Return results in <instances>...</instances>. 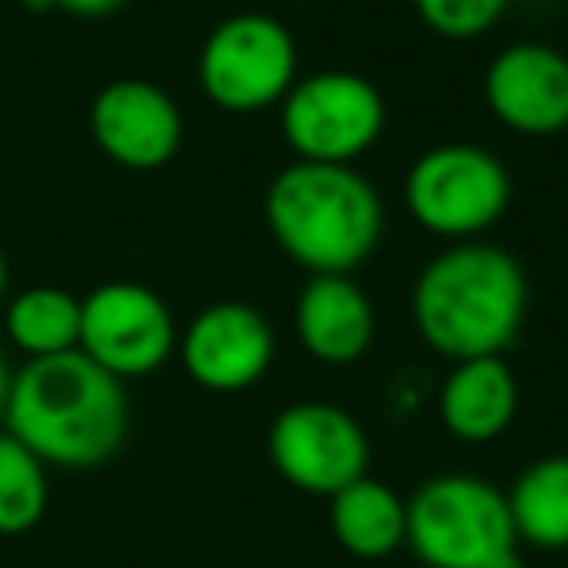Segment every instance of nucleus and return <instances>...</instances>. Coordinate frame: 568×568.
<instances>
[{"label":"nucleus","instance_id":"nucleus-1","mask_svg":"<svg viewBox=\"0 0 568 568\" xmlns=\"http://www.w3.org/2000/svg\"><path fill=\"white\" fill-rule=\"evenodd\" d=\"M48 467L87 471L121 452L129 436L125 382L82 351L28 358L12 374L4 425Z\"/></svg>","mask_w":568,"mask_h":568},{"label":"nucleus","instance_id":"nucleus-2","mask_svg":"<svg viewBox=\"0 0 568 568\" xmlns=\"http://www.w3.org/2000/svg\"><path fill=\"white\" fill-rule=\"evenodd\" d=\"M526 308L529 281L521 261L483 237L452 242L413 284L417 335L452 363L506 355L526 324Z\"/></svg>","mask_w":568,"mask_h":568},{"label":"nucleus","instance_id":"nucleus-3","mask_svg":"<svg viewBox=\"0 0 568 568\" xmlns=\"http://www.w3.org/2000/svg\"><path fill=\"white\" fill-rule=\"evenodd\" d=\"M265 222L284 257L308 273H355L378 250L386 211L355 164L293 160L268 183Z\"/></svg>","mask_w":568,"mask_h":568},{"label":"nucleus","instance_id":"nucleus-4","mask_svg":"<svg viewBox=\"0 0 568 568\" xmlns=\"http://www.w3.org/2000/svg\"><path fill=\"white\" fill-rule=\"evenodd\" d=\"M405 545L425 568H490L518 552L506 495L479 475H436L405 498Z\"/></svg>","mask_w":568,"mask_h":568},{"label":"nucleus","instance_id":"nucleus-5","mask_svg":"<svg viewBox=\"0 0 568 568\" xmlns=\"http://www.w3.org/2000/svg\"><path fill=\"white\" fill-rule=\"evenodd\" d=\"M402 191L420 230L444 242H475L498 226L510 206L514 183L490 149L456 141L420 152Z\"/></svg>","mask_w":568,"mask_h":568},{"label":"nucleus","instance_id":"nucleus-6","mask_svg":"<svg viewBox=\"0 0 568 568\" xmlns=\"http://www.w3.org/2000/svg\"><path fill=\"white\" fill-rule=\"evenodd\" d=\"M195 74L211 105L226 113H261L281 105L301 79V51L276 17L237 12L203 40Z\"/></svg>","mask_w":568,"mask_h":568},{"label":"nucleus","instance_id":"nucleus-7","mask_svg":"<svg viewBox=\"0 0 568 568\" xmlns=\"http://www.w3.org/2000/svg\"><path fill=\"white\" fill-rule=\"evenodd\" d=\"M281 136L296 160L355 164L386 133V98L355 71H320L284 94Z\"/></svg>","mask_w":568,"mask_h":568},{"label":"nucleus","instance_id":"nucleus-8","mask_svg":"<svg viewBox=\"0 0 568 568\" xmlns=\"http://www.w3.org/2000/svg\"><path fill=\"white\" fill-rule=\"evenodd\" d=\"M180 347V327L168 301L136 281H105L82 296L79 351L113 378L156 374Z\"/></svg>","mask_w":568,"mask_h":568},{"label":"nucleus","instance_id":"nucleus-9","mask_svg":"<svg viewBox=\"0 0 568 568\" xmlns=\"http://www.w3.org/2000/svg\"><path fill=\"white\" fill-rule=\"evenodd\" d=\"M268 459L288 487L332 498L371 467L366 428L343 405L296 402L268 428Z\"/></svg>","mask_w":568,"mask_h":568},{"label":"nucleus","instance_id":"nucleus-10","mask_svg":"<svg viewBox=\"0 0 568 568\" xmlns=\"http://www.w3.org/2000/svg\"><path fill=\"white\" fill-rule=\"evenodd\" d=\"M180 355L187 378L211 394H242L268 374L276 355L273 324L253 304L219 301L206 304L180 335Z\"/></svg>","mask_w":568,"mask_h":568},{"label":"nucleus","instance_id":"nucleus-11","mask_svg":"<svg viewBox=\"0 0 568 568\" xmlns=\"http://www.w3.org/2000/svg\"><path fill=\"white\" fill-rule=\"evenodd\" d=\"M90 136L98 152L125 172H156L183 144V113L164 87L118 79L90 102Z\"/></svg>","mask_w":568,"mask_h":568},{"label":"nucleus","instance_id":"nucleus-12","mask_svg":"<svg viewBox=\"0 0 568 568\" xmlns=\"http://www.w3.org/2000/svg\"><path fill=\"white\" fill-rule=\"evenodd\" d=\"M483 98L498 125L518 136L568 129V55L549 43H510L487 63Z\"/></svg>","mask_w":568,"mask_h":568},{"label":"nucleus","instance_id":"nucleus-13","mask_svg":"<svg viewBox=\"0 0 568 568\" xmlns=\"http://www.w3.org/2000/svg\"><path fill=\"white\" fill-rule=\"evenodd\" d=\"M296 335L316 363H358L374 343L371 296L351 273H312L296 296Z\"/></svg>","mask_w":568,"mask_h":568},{"label":"nucleus","instance_id":"nucleus-14","mask_svg":"<svg viewBox=\"0 0 568 568\" xmlns=\"http://www.w3.org/2000/svg\"><path fill=\"white\" fill-rule=\"evenodd\" d=\"M440 425L464 444H490L518 417V378L506 355L459 358L436 394Z\"/></svg>","mask_w":568,"mask_h":568},{"label":"nucleus","instance_id":"nucleus-15","mask_svg":"<svg viewBox=\"0 0 568 568\" xmlns=\"http://www.w3.org/2000/svg\"><path fill=\"white\" fill-rule=\"evenodd\" d=\"M327 521H332L335 541L351 557L382 560L405 545L409 510H405V498L394 487L363 475V479L335 490L332 503H327Z\"/></svg>","mask_w":568,"mask_h":568},{"label":"nucleus","instance_id":"nucleus-16","mask_svg":"<svg viewBox=\"0 0 568 568\" xmlns=\"http://www.w3.org/2000/svg\"><path fill=\"white\" fill-rule=\"evenodd\" d=\"M4 339L24 358H51L79 351L82 335V296L67 293L59 284H32L0 308Z\"/></svg>","mask_w":568,"mask_h":568},{"label":"nucleus","instance_id":"nucleus-17","mask_svg":"<svg viewBox=\"0 0 568 568\" xmlns=\"http://www.w3.org/2000/svg\"><path fill=\"white\" fill-rule=\"evenodd\" d=\"M518 541L534 549H568V456H541L521 467L506 495Z\"/></svg>","mask_w":568,"mask_h":568},{"label":"nucleus","instance_id":"nucleus-18","mask_svg":"<svg viewBox=\"0 0 568 568\" xmlns=\"http://www.w3.org/2000/svg\"><path fill=\"white\" fill-rule=\"evenodd\" d=\"M48 464L0 428V537H24L48 514Z\"/></svg>","mask_w":568,"mask_h":568},{"label":"nucleus","instance_id":"nucleus-19","mask_svg":"<svg viewBox=\"0 0 568 568\" xmlns=\"http://www.w3.org/2000/svg\"><path fill=\"white\" fill-rule=\"evenodd\" d=\"M510 4L514 0H413V12L440 40L467 43L487 36L506 17Z\"/></svg>","mask_w":568,"mask_h":568},{"label":"nucleus","instance_id":"nucleus-20","mask_svg":"<svg viewBox=\"0 0 568 568\" xmlns=\"http://www.w3.org/2000/svg\"><path fill=\"white\" fill-rule=\"evenodd\" d=\"M129 4H133V0H59V12L79 17V20H105V17L125 12Z\"/></svg>","mask_w":568,"mask_h":568},{"label":"nucleus","instance_id":"nucleus-21","mask_svg":"<svg viewBox=\"0 0 568 568\" xmlns=\"http://www.w3.org/2000/svg\"><path fill=\"white\" fill-rule=\"evenodd\" d=\"M12 366L9 358H4V351H0V425H4V409H9V389H12Z\"/></svg>","mask_w":568,"mask_h":568},{"label":"nucleus","instance_id":"nucleus-22","mask_svg":"<svg viewBox=\"0 0 568 568\" xmlns=\"http://www.w3.org/2000/svg\"><path fill=\"white\" fill-rule=\"evenodd\" d=\"M9 288H12V268H9V257H4V245H0V308L9 301Z\"/></svg>","mask_w":568,"mask_h":568},{"label":"nucleus","instance_id":"nucleus-23","mask_svg":"<svg viewBox=\"0 0 568 568\" xmlns=\"http://www.w3.org/2000/svg\"><path fill=\"white\" fill-rule=\"evenodd\" d=\"M20 4H24L28 12H36V17H40V12H59V0H20Z\"/></svg>","mask_w":568,"mask_h":568},{"label":"nucleus","instance_id":"nucleus-24","mask_svg":"<svg viewBox=\"0 0 568 568\" xmlns=\"http://www.w3.org/2000/svg\"><path fill=\"white\" fill-rule=\"evenodd\" d=\"M490 568H526V565L518 560V552H510V557H503L498 565H490Z\"/></svg>","mask_w":568,"mask_h":568}]
</instances>
